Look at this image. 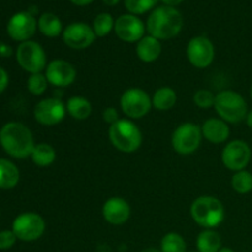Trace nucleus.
I'll list each match as a JSON object with an SVG mask.
<instances>
[{"label": "nucleus", "mask_w": 252, "mask_h": 252, "mask_svg": "<svg viewBox=\"0 0 252 252\" xmlns=\"http://www.w3.org/2000/svg\"><path fill=\"white\" fill-rule=\"evenodd\" d=\"M0 145L10 157L26 159L31 157L34 139L31 129L24 123L7 122L0 129Z\"/></svg>", "instance_id": "f257e3e1"}, {"label": "nucleus", "mask_w": 252, "mask_h": 252, "mask_svg": "<svg viewBox=\"0 0 252 252\" xmlns=\"http://www.w3.org/2000/svg\"><path fill=\"white\" fill-rule=\"evenodd\" d=\"M184 26V17L181 12L172 6L155 7L147 21V31L150 36L159 41H166L176 37Z\"/></svg>", "instance_id": "f03ea898"}, {"label": "nucleus", "mask_w": 252, "mask_h": 252, "mask_svg": "<svg viewBox=\"0 0 252 252\" xmlns=\"http://www.w3.org/2000/svg\"><path fill=\"white\" fill-rule=\"evenodd\" d=\"M191 217L199 226L214 229L225 219V208L218 198L213 196H201L191 204Z\"/></svg>", "instance_id": "7ed1b4c3"}, {"label": "nucleus", "mask_w": 252, "mask_h": 252, "mask_svg": "<svg viewBox=\"0 0 252 252\" xmlns=\"http://www.w3.org/2000/svg\"><path fill=\"white\" fill-rule=\"evenodd\" d=\"M108 138L113 147L122 153H134L143 143L142 130L133 121L121 118L108 128Z\"/></svg>", "instance_id": "20e7f679"}, {"label": "nucleus", "mask_w": 252, "mask_h": 252, "mask_svg": "<svg viewBox=\"0 0 252 252\" xmlns=\"http://www.w3.org/2000/svg\"><path fill=\"white\" fill-rule=\"evenodd\" d=\"M214 108L221 120L233 125L245 121L249 113L245 98L234 90H223L217 94Z\"/></svg>", "instance_id": "39448f33"}, {"label": "nucleus", "mask_w": 252, "mask_h": 252, "mask_svg": "<svg viewBox=\"0 0 252 252\" xmlns=\"http://www.w3.org/2000/svg\"><path fill=\"white\" fill-rule=\"evenodd\" d=\"M16 62L25 71L30 74L42 73L46 70L47 54L43 47L36 41H26L19 44L15 52Z\"/></svg>", "instance_id": "423d86ee"}, {"label": "nucleus", "mask_w": 252, "mask_h": 252, "mask_svg": "<svg viewBox=\"0 0 252 252\" xmlns=\"http://www.w3.org/2000/svg\"><path fill=\"white\" fill-rule=\"evenodd\" d=\"M120 106L128 118L140 120L149 113L153 103L152 97L147 91L140 88H130L121 96Z\"/></svg>", "instance_id": "0eeeda50"}, {"label": "nucleus", "mask_w": 252, "mask_h": 252, "mask_svg": "<svg viewBox=\"0 0 252 252\" xmlns=\"http://www.w3.org/2000/svg\"><path fill=\"white\" fill-rule=\"evenodd\" d=\"M202 129L198 125L186 122L180 125L174 130L171 137V144L175 152L180 155L193 154L202 143Z\"/></svg>", "instance_id": "6e6552de"}, {"label": "nucleus", "mask_w": 252, "mask_h": 252, "mask_svg": "<svg viewBox=\"0 0 252 252\" xmlns=\"http://www.w3.org/2000/svg\"><path fill=\"white\" fill-rule=\"evenodd\" d=\"M11 230L21 241H36L43 235L46 230V221L34 212H25L19 214L12 221Z\"/></svg>", "instance_id": "1a4fd4ad"}, {"label": "nucleus", "mask_w": 252, "mask_h": 252, "mask_svg": "<svg viewBox=\"0 0 252 252\" xmlns=\"http://www.w3.org/2000/svg\"><path fill=\"white\" fill-rule=\"evenodd\" d=\"M186 56L194 68L206 69L213 63L216 48L208 37L196 36L189 39L186 48Z\"/></svg>", "instance_id": "9d476101"}, {"label": "nucleus", "mask_w": 252, "mask_h": 252, "mask_svg": "<svg viewBox=\"0 0 252 252\" xmlns=\"http://www.w3.org/2000/svg\"><path fill=\"white\" fill-rule=\"evenodd\" d=\"M65 103L58 97L43 98L34 106L33 110L34 120L46 127L59 125L65 118Z\"/></svg>", "instance_id": "9b49d317"}, {"label": "nucleus", "mask_w": 252, "mask_h": 252, "mask_svg": "<svg viewBox=\"0 0 252 252\" xmlns=\"http://www.w3.org/2000/svg\"><path fill=\"white\" fill-rule=\"evenodd\" d=\"M250 160L251 148L244 140H231L221 152V162L230 171L238 172L245 170Z\"/></svg>", "instance_id": "f8f14e48"}, {"label": "nucleus", "mask_w": 252, "mask_h": 252, "mask_svg": "<svg viewBox=\"0 0 252 252\" xmlns=\"http://www.w3.org/2000/svg\"><path fill=\"white\" fill-rule=\"evenodd\" d=\"M37 29H38V21L29 11H20L12 15L6 26L10 38L21 43L30 41L36 33Z\"/></svg>", "instance_id": "ddd939ff"}, {"label": "nucleus", "mask_w": 252, "mask_h": 252, "mask_svg": "<svg viewBox=\"0 0 252 252\" xmlns=\"http://www.w3.org/2000/svg\"><path fill=\"white\" fill-rule=\"evenodd\" d=\"M63 42L69 48L75 51H83L89 48L95 42L96 34L93 27L85 22H73L64 29Z\"/></svg>", "instance_id": "4468645a"}, {"label": "nucleus", "mask_w": 252, "mask_h": 252, "mask_svg": "<svg viewBox=\"0 0 252 252\" xmlns=\"http://www.w3.org/2000/svg\"><path fill=\"white\" fill-rule=\"evenodd\" d=\"M144 22L133 14L121 15L115 21V32L118 38L127 43H135L139 42L145 36Z\"/></svg>", "instance_id": "2eb2a0df"}, {"label": "nucleus", "mask_w": 252, "mask_h": 252, "mask_svg": "<svg viewBox=\"0 0 252 252\" xmlns=\"http://www.w3.org/2000/svg\"><path fill=\"white\" fill-rule=\"evenodd\" d=\"M47 80L56 88H66L76 79L75 66L64 59H53L49 62L44 70Z\"/></svg>", "instance_id": "dca6fc26"}, {"label": "nucleus", "mask_w": 252, "mask_h": 252, "mask_svg": "<svg viewBox=\"0 0 252 252\" xmlns=\"http://www.w3.org/2000/svg\"><path fill=\"white\" fill-rule=\"evenodd\" d=\"M103 219L111 225H123L130 217V206L121 197H111L102 206Z\"/></svg>", "instance_id": "f3484780"}, {"label": "nucleus", "mask_w": 252, "mask_h": 252, "mask_svg": "<svg viewBox=\"0 0 252 252\" xmlns=\"http://www.w3.org/2000/svg\"><path fill=\"white\" fill-rule=\"evenodd\" d=\"M202 135L213 144H221L230 137V128L221 118H209L202 125Z\"/></svg>", "instance_id": "a211bd4d"}, {"label": "nucleus", "mask_w": 252, "mask_h": 252, "mask_svg": "<svg viewBox=\"0 0 252 252\" xmlns=\"http://www.w3.org/2000/svg\"><path fill=\"white\" fill-rule=\"evenodd\" d=\"M135 53L138 58L144 63H153L158 61L161 54V43L155 37L147 34L137 43Z\"/></svg>", "instance_id": "6ab92c4d"}, {"label": "nucleus", "mask_w": 252, "mask_h": 252, "mask_svg": "<svg viewBox=\"0 0 252 252\" xmlns=\"http://www.w3.org/2000/svg\"><path fill=\"white\" fill-rule=\"evenodd\" d=\"M66 113L76 121H85L93 112L91 102L84 96H71L65 103Z\"/></svg>", "instance_id": "aec40b11"}, {"label": "nucleus", "mask_w": 252, "mask_h": 252, "mask_svg": "<svg viewBox=\"0 0 252 252\" xmlns=\"http://www.w3.org/2000/svg\"><path fill=\"white\" fill-rule=\"evenodd\" d=\"M20 171L9 159L0 158V189H11L19 184Z\"/></svg>", "instance_id": "412c9836"}, {"label": "nucleus", "mask_w": 252, "mask_h": 252, "mask_svg": "<svg viewBox=\"0 0 252 252\" xmlns=\"http://www.w3.org/2000/svg\"><path fill=\"white\" fill-rule=\"evenodd\" d=\"M38 30L42 34L49 38H56L64 31L61 19L52 12H44L39 16Z\"/></svg>", "instance_id": "4be33fe9"}, {"label": "nucleus", "mask_w": 252, "mask_h": 252, "mask_svg": "<svg viewBox=\"0 0 252 252\" xmlns=\"http://www.w3.org/2000/svg\"><path fill=\"white\" fill-rule=\"evenodd\" d=\"M177 95L176 91L170 86H161L158 89L152 96L153 107L158 111H169L176 105Z\"/></svg>", "instance_id": "5701e85b"}, {"label": "nucleus", "mask_w": 252, "mask_h": 252, "mask_svg": "<svg viewBox=\"0 0 252 252\" xmlns=\"http://www.w3.org/2000/svg\"><path fill=\"white\" fill-rule=\"evenodd\" d=\"M198 252H218L221 249V238L213 229H204L196 240Z\"/></svg>", "instance_id": "b1692460"}, {"label": "nucleus", "mask_w": 252, "mask_h": 252, "mask_svg": "<svg viewBox=\"0 0 252 252\" xmlns=\"http://www.w3.org/2000/svg\"><path fill=\"white\" fill-rule=\"evenodd\" d=\"M56 149L48 143H39L34 145L32 150L31 159L36 166L38 167H48L56 161Z\"/></svg>", "instance_id": "393cba45"}, {"label": "nucleus", "mask_w": 252, "mask_h": 252, "mask_svg": "<svg viewBox=\"0 0 252 252\" xmlns=\"http://www.w3.org/2000/svg\"><path fill=\"white\" fill-rule=\"evenodd\" d=\"M186 250V241L177 233H167L160 243L161 252H187Z\"/></svg>", "instance_id": "a878e982"}, {"label": "nucleus", "mask_w": 252, "mask_h": 252, "mask_svg": "<svg viewBox=\"0 0 252 252\" xmlns=\"http://www.w3.org/2000/svg\"><path fill=\"white\" fill-rule=\"evenodd\" d=\"M231 187L239 194H248L252 191V174L248 170H241L231 177Z\"/></svg>", "instance_id": "bb28decb"}, {"label": "nucleus", "mask_w": 252, "mask_h": 252, "mask_svg": "<svg viewBox=\"0 0 252 252\" xmlns=\"http://www.w3.org/2000/svg\"><path fill=\"white\" fill-rule=\"evenodd\" d=\"M93 30L96 37L107 36L112 30H115V20L107 12H101L94 20Z\"/></svg>", "instance_id": "cd10ccee"}, {"label": "nucleus", "mask_w": 252, "mask_h": 252, "mask_svg": "<svg viewBox=\"0 0 252 252\" xmlns=\"http://www.w3.org/2000/svg\"><path fill=\"white\" fill-rule=\"evenodd\" d=\"M48 84L49 83L44 74H31L30 78L27 79V90H29L32 95L41 96L46 93L47 88H48Z\"/></svg>", "instance_id": "c85d7f7f"}, {"label": "nucleus", "mask_w": 252, "mask_h": 252, "mask_svg": "<svg viewBox=\"0 0 252 252\" xmlns=\"http://www.w3.org/2000/svg\"><path fill=\"white\" fill-rule=\"evenodd\" d=\"M158 0H125V6L130 14L142 15L154 9Z\"/></svg>", "instance_id": "c756f323"}, {"label": "nucleus", "mask_w": 252, "mask_h": 252, "mask_svg": "<svg viewBox=\"0 0 252 252\" xmlns=\"http://www.w3.org/2000/svg\"><path fill=\"white\" fill-rule=\"evenodd\" d=\"M193 102L197 107L202 108V110H208V108L214 107L216 95L211 90L201 89V90L196 91V94L193 95Z\"/></svg>", "instance_id": "7c9ffc66"}, {"label": "nucleus", "mask_w": 252, "mask_h": 252, "mask_svg": "<svg viewBox=\"0 0 252 252\" xmlns=\"http://www.w3.org/2000/svg\"><path fill=\"white\" fill-rule=\"evenodd\" d=\"M17 238L12 230L0 231V250H9L16 243Z\"/></svg>", "instance_id": "2f4dec72"}, {"label": "nucleus", "mask_w": 252, "mask_h": 252, "mask_svg": "<svg viewBox=\"0 0 252 252\" xmlns=\"http://www.w3.org/2000/svg\"><path fill=\"white\" fill-rule=\"evenodd\" d=\"M102 118H103V121H105L106 123H108V125H110V126H112L113 123L117 122L118 120H121L120 115H118L117 108L112 107V106H111V107H107V108H105V110H103Z\"/></svg>", "instance_id": "473e14b6"}, {"label": "nucleus", "mask_w": 252, "mask_h": 252, "mask_svg": "<svg viewBox=\"0 0 252 252\" xmlns=\"http://www.w3.org/2000/svg\"><path fill=\"white\" fill-rule=\"evenodd\" d=\"M9 85V74L2 66H0V94L4 93Z\"/></svg>", "instance_id": "72a5a7b5"}, {"label": "nucleus", "mask_w": 252, "mask_h": 252, "mask_svg": "<svg viewBox=\"0 0 252 252\" xmlns=\"http://www.w3.org/2000/svg\"><path fill=\"white\" fill-rule=\"evenodd\" d=\"M12 54H14V51H12L11 46L4 43V42H0V57L1 58H10Z\"/></svg>", "instance_id": "f704fd0d"}, {"label": "nucleus", "mask_w": 252, "mask_h": 252, "mask_svg": "<svg viewBox=\"0 0 252 252\" xmlns=\"http://www.w3.org/2000/svg\"><path fill=\"white\" fill-rule=\"evenodd\" d=\"M70 1L76 6H86V5L91 4L94 0H70Z\"/></svg>", "instance_id": "c9c22d12"}, {"label": "nucleus", "mask_w": 252, "mask_h": 252, "mask_svg": "<svg viewBox=\"0 0 252 252\" xmlns=\"http://www.w3.org/2000/svg\"><path fill=\"white\" fill-rule=\"evenodd\" d=\"M161 1L164 2V4L166 5V6L175 7V6H177V5L181 4V2L184 1V0H161Z\"/></svg>", "instance_id": "e433bc0d"}, {"label": "nucleus", "mask_w": 252, "mask_h": 252, "mask_svg": "<svg viewBox=\"0 0 252 252\" xmlns=\"http://www.w3.org/2000/svg\"><path fill=\"white\" fill-rule=\"evenodd\" d=\"M245 121H246V125H248V127L252 130V111H250V112L248 113Z\"/></svg>", "instance_id": "4c0bfd02"}, {"label": "nucleus", "mask_w": 252, "mask_h": 252, "mask_svg": "<svg viewBox=\"0 0 252 252\" xmlns=\"http://www.w3.org/2000/svg\"><path fill=\"white\" fill-rule=\"evenodd\" d=\"M102 1L106 5H108V6H115V5H117L120 2V0H102Z\"/></svg>", "instance_id": "58836bf2"}, {"label": "nucleus", "mask_w": 252, "mask_h": 252, "mask_svg": "<svg viewBox=\"0 0 252 252\" xmlns=\"http://www.w3.org/2000/svg\"><path fill=\"white\" fill-rule=\"evenodd\" d=\"M140 252H161L159 250V249H155V248H148V249H144V250H142Z\"/></svg>", "instance_id": "ea45409f"}, {"label": "nucleus", "mask_w": 252, "mask_h": 252, "mask_svg": "<svg viewBox=\"0 0 252 252\" xmlns=\"http://www.w3.org/2000/svg\"><path fill=\"white\" fill-rule=\"evenodd\" d=\"M218 252H235V251H234L233 249H230V248H221Z\"/></svg>", "instance_id": "a19ab883"}, {"label": "nucleus", "mask_w": 252, "mask_h": 252, "mask_svg": "<svg viewBox=\"0 0 252 252\" xmlns=\"http://www.w3.org/2000/svg\"><path fill=\"white\" fill-rule=\"evenodd\" d=\"M250 96H251V98H252V84H251V88H250Z\"/></svg>", "instance_id": "79ce46f5"}, {"label": "nucleus", "mask_w": 252, "mask_h": 252, "mask_svg": "<svg viewBox=\"0 0 252 252\" xmlns=\"http://www.w3.org/2000/svg\"><path fill=\"white\" fill-rule=\"evenodd\" d=\"M189 252H198V251H189Z\"/></svg>", "instance_id": "37998d69"}]
</instances>
